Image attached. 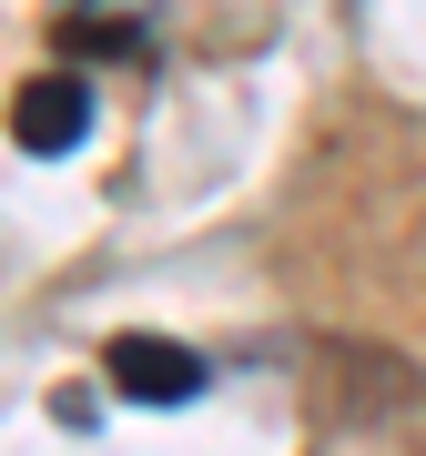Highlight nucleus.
<instances>
[{"label":"nucleus","mask_w":426,"mask_h":456,"mask_svg":"<svg viewBox=\"0 0 426 456\" xmlns=\"http://www.w3.org/2000/svg\"><path fill=\"white\" fill-rule=\"evenodd\" d=\"M112 386L132 395V406H183V395L203 386L193 345H163V335H122L112 345Z\"/></svg>","instance_id":"obj_1"},{"label":"nucleus","mask_w":426,"mask_h":456,"mask_svg":"<svg viewBox=\"0 0 426 456\" xmlns=\"http://www.w3.org/2000/svg\"><path fill=\"white\" fill-rule=\"evenodd\" d=\"M11 132H20V152H71L92 132V92L71 82V71H61V82H31L20 112H11Z\"/></svg>","instance_id":"obj_2"},{"label":"nucleus","mask_w":426,"mask_h":456,"mask_svg":"<svg viewBox=\"0 0 426 456\" xmlns=\"http://www.w3.org/2000/svg\"><path fill=\"white\" fill-rule=\"evenodd\" d=\"M71 41H82V51H132L122 20H71Z\"/></svg>","instance_id":"obj_3"}]
</instances>
